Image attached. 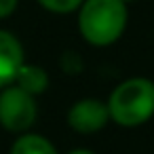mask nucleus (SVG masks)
Returning a JSON list of instances; mask_svg holds the SVG:
<instances>
[{
    "mask_svg": "<svg viewBox=\"0 0 154 154\" xmlns=\"http://www.w3.org/2000/svg\"><path fill=\"white\" fill-rule=\"evenodd\" d=\"M125 0H85L78 9V30L93 47H108L116 42L127 28Z\"/></svg>",
    "mask_w": 154,
    "mask_h": 154,
    "instance_id": "nucleus-1",
    "label": "nucleus"
},
{
    "mask_svg": "<svg viewBox=\"0 0 154 154\" xmlns=\"http://www.w3.org/2000/svg\"><path fill=\"white\" fill-rule=\"evenodd\" d=\"M110 120L120 127H139L154 116V82L148 78H127L108 99Z\"/></svg>",
    "mask_w": 154,
    "mask_h": 154,
    "instance_id": "nucleus-2",
    "label": "nucleus"
},
{
    "mask_svg": "<svg viewBox=\"0 0 154 154\" xmlns=\"http://www.w3.org/2000/svg\"><path fill=\"white\" fill-rule=\"evenodd\" d=\"M38 116L36 99L32 93L23 91L19 85H9L0 93V125L7 131L23 133Z\"/></svg>",
    "mask_w": 154,
    "mask_h": 154,
    "instance_id": "nucleus-3",
    "label": "nucleus"
},
{
    "mask_svg": "<svg viewBox=\"0 0 154 154\" xmlns=\"http://www.w3.org/2000/svg\"><path fill=\"white\" fill-rule=\"evenodd\" d=\"M108 120H110L108 103L93 97L78 99L68 112V125L78 133H95L103 129Z\"/></svg>",
    "mask_w": 154,
    "mask_h": 154,
    "instance_id": "nucleus-4",
    "label": "nucleus"
},
{
    "mask_svg": "<svg viewBox=\"0 0 154 154\" xmlns=\"http://www.w3.org/2000/svg\"><path fill=\"white\" fill-rule=\"evenodd\" d=\"M23 47L7 30H0V89L15 82L19 68L23 66Z\"/></svg>",
    "mask_w": 154,
    "mask_h": 154,
    "instance_id": "nucleus-5",
    "label": "nucleus"
},
{
    "mask_svg": "<svg viewBox=\"0 0 154 154\" xmlns=\"http://www.w3.org/2000/svg\"><path fill=\"white\" fill-rule=\"evenodd\" d=\"M15 85H19L23 91L32 93L34 97L45 93L49 87V74L40 68V66H32V63H23L17 72Z\"/></svg>",
    "mask_w": 154,
    "mask_h": 154,
    "instance_id": "nucleus-6",
    "label": "nucleus"
},
{
    "mask_svg": "<svg viewBox=\"0 0 154 154\" xmlns=\"http://www.w3.org/2000/svg\"><path fill=\"white\" fill-rule=\"evenodd\" d=\"M11 154H57L55 146L36 133H26L11 146Z\"/></svg>",
    "mask_w": 154,
    "mask_h": 154,
    "instance_id": "nucleus-7",
    "label": "nucleus"
},
{
    "mask_svg": "<svg viewBox=\"0 0 154 154\" xmlns=\"http://www.w3.org/2000/svg\"><path fill=\"white\" fill-rule=\"evenodd\" d=\"M36 2L51 11V13H57V15H66V13H72V11H78L80 5L85 0H36Z\"/></svg>",
    "mask_w": 154,
    "mask_h": 154,
    "instance_id": "nucleus-8",
    "label": "nucleus"
},
{
    "mask_svg": "<svg viewBox=\"0 0 154 154\" xmlns=\"http://www.w3.org/2000/svg\"><path fill=\"white\" fill-rule=\"evenodd\" d=\"M17 2H19V0H0V19L9 17L17 9Z\"/></svg>",
    "mask_w": 154,
    "mask_h": 154,
    "instance_id": "nucleus-9",
    "label": "nucleus"
},
{
    "mask_svg": "<svg viewBox=\"0 0 154 154\" xmlns=\"http://www.w3.org/2000/svg\"><path fill=\"white\" fill-rule=\"evenodd\" d=\"M68 154H95V152H91V150H87V148H76V150H72V152H68Z\"/></svg>",
    "mask_w": 154,
    "mask_h": 154,
    "instance_id": "nucleus-10",
    "label": "nucleus"
},
{
    "mask_svg": "<svg viewBox=\"0 0 154 154\" xmlns=\"http://www.w3.org/2000/svg\"><path fill=\"white\" fill-rule=\"evenodd\" d=\"M125 2H133V0H125Z\"/></svg>",
    "mask_w": 154,
    "mask_h": 154,
    "instance_id": "nucleus-11",
    "label": "nucleus"
}]
</instances>
